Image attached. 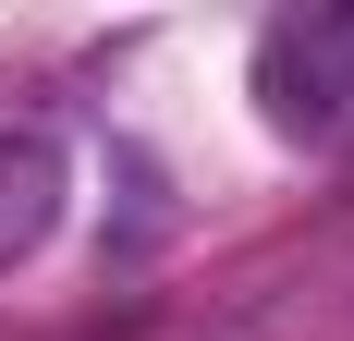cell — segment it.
<instances>
[{
	"label": "cell",
	"instance_id": "cell-1",
	"mask_svg": "<svg viewBox=\"0 0 354 341\" xmlns=\"http://www.w3.org/2000/svg\"><path fill=\"white\" fill-rule=\"evenodd\" d=\"M257 110L293 146L354 135V0H306V12L257 25Z\"/></svg>",
	"mask_w": 354,
	"mask_h": 341
},
{
	"label": "cell",
	"instance_id": "cell-2",
	"mask_svg": "<svg viewBox=\"0 0 354 341\" xmlns=\"http://www.w3.org/2000/svg\"><path fill=\"white\" fill-rule=\"evenodd\" d=\"M62 195H73L62 146H49V135H0V280L62 232Z\"/></svg>",
	"mask_w": 354,
	"mask_h": 341
}]
</instances>
